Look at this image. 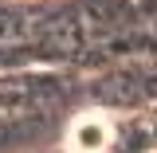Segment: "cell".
<instances>
[{
	"instance_id": "6da1fadb",
	"label": "cell",
	"mask_w": 157,
	"mask_h": 153,
	"mask_svg": "<svg viewBox=\"0 0 157 153\" xmlns=\"http://www.w3.org/2000/svg\"><path fill=\"white\" fill-rule=\"evenodd\" d=\"M118 141V126L106 110H82L67 122L63 149L67 153H110Z\"/></svg>"
}]
</instances>
